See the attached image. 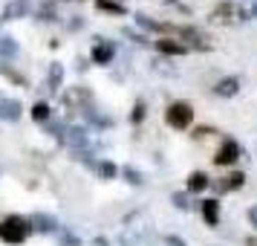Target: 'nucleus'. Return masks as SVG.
Listing matches in <instances>:
<instances>
[{
    "label": "nucleus",
    "instance_id": "1",
    "mask_svg": "<svg viewBox=\"0 0 257 246\" xmlns=\"http://www.w3.org/2000/svg\"><path fill=\"white\" fill-rule=\"evenodd\" d=\"M32 234V220L29 217H21V214H9L6 220L0 223V240L6 243H24L26 237Z\"/></svg>",
    "mask_w": 257,
    "mask_h": 246
},
{
    "label": "nucleus",
    "instance_id": "2",
    "mask_svg": "<svg viewBox=\"0 0 257 246\" xmlns=\"http://www.w3.org/2000/svg\"><path fill=\"white\" fill-rule=\"evenodd\" d=\"M165 122H168V128H174V130H185L194 122V107H191V102H171L168 110H165Z\"/></svg>",
    "mask_w": 257,
    "mask_h": 246
},
{
    "label": "nucleus",
    "instance_id": "3",
    "mask_svg": "<svg viewBox=\"0 0 257 246\" xmlns=\"http://www.w3.org/2000/svg\"><path fill=\"white\" fill-rule=\"evenodd\" d=\"M90 102H93V90L90 87H70L64 93V105L72 107V110H87Z\"/></svg>",
    "mask_w": 257,
    "mask_h": 246
},
{
    "label": "nucleus",
    "instance_id": "4",
    "mask_svg": "<svg viewBox=\"0 0 257 246\" xmlns=\"http://www.w3.org/2000/svg\"><path fill=\"white\" fill-rule=\"evenodd\" d=\"M174 35H179V41L188 47H197V49H208V38H205V32L202 29H197V26H176Z\"/></svg>",
    "mask_w": 257,
    "mask_h": 246
},
{
    "label": "nucleus",
    "instance_id": "5",
    "mask_svg": "<svg viewBox=\"0 0 257 246\" xmlns=\"http://www.w3.org/2000/svg\"><path fill=\"white\" fill-rule=\"evenodd\" d=\"M240 145H237V142L234 139H225L220 145V151L214 153V165H220V168H225V165H234L237 162V159H240Z\"/></svg>",
    "mask_w": 257,
    "mask_h": 246
},
{
    "label": "nucleus",
    "instance_id": "6",
    "mask_svg": "<svg viewBox=\"0 0 257 246\" xmlns=\"http://www.w3.org/2000/svg\"><path fill=\"white\" fill-rule=\"evenodd\" d=\"M64 142L81 153L84 148L90 145V133H87V128H81V125H67V130H64Z\"/></svg>",
    "mask_w": 257,
    "mask_h": 246
},
{
    "label": "nucleus",
    "instance_id": "7",
    "mask_svg": "<svg viewBox=\"0 0 257 246\" xmlns=\"http://www.w3.org/2000/svg\"><path fill=\"white\" fill-rule=\"evenodd\" d=\"M32 12V0H9L3 9V21H21Z\"/></svg>",
    "mask_w": 257,
    "mask_h": 246
},
{
    "label": "nucleus",
    "instance_id": "8",
    "mask_svg": "<svg viewBox=\"0 0 257 246\" xmlns=\"http://www.w3.org/2000/svg\"><path fill=\"white\" fill-rule=\"evenodd\" d=\"M116 55V47L113 41H104V38H95V47H93V61L95 64H110Z\"/></svg>",
    "mask_w": 257,
    "mask_h": 246
},
{
    "label": "nucleus",
    "instance_id": "9",
    "mask_svg": "<svg viewBox=\"0 0 257 246\" xmlns=\"http://www.w3.org/2000/svg\"><path fill=\"white\" fill-rule=\"evenodd\" d=\"M24 107L18 99H0V122H18Z\"/></svg>",
    "mask_w": 257,
    "mask_h": 246
},
{
    "label": "nucleus",
    "instance_id": "10",
    "mask_svg": "<svg viewBox=\"0 0 257 246\" xmlns=\"http://www.w3.org/2000/svg\"><path fill=\"white\" fill-rule=\"evenodd\" d=\"M156 49H159V55H185L188 44L176 41V38H159L156 41Z\"/></svg>",
    "mask_w": 257,
    "mask_h": 246
},
{
    "label": "nucleus",
    "instance_id": "11",
    "mask_svg": "<svg viewBox=\"0 0 257 246\" xmlns=\"http://www.w3.org/2000/svg\"><path fill=\"white\" fill-rule=\"evenodd\" d=\"M29 220H32V229H38V232H47V234L58 232V220H55L52 214H44V211H38V214H32Z\"/></svg>",
    "mask_w": 257,
    "mask_h": 246
},
{
    "label": "nucleus",
    "instance_id": "12",
    "mask_svg": "<svg viewBox=\"0 0 257 246\" xmlns=\"http://www.w3.org/2000/svg\"><path fill=\"white\" fill-rule=\"evenodd\" d=\"M237 90H240V78H237V75L220 78V81L214 84V93L222 96V99H231V96H237Z\"/></svg>",
    "mask_w": 257,
    "mask_h": 246
},
{
    "label": "nucleus",
    "instance_id": "13",
    "mask_svg": "<svg viewBox=\"0 0 257 246\" xmlns=\"http://www.w3.org/2000/svg\"><path fill=\"white\" fill-rule=\"evenodd\" d=\"M243 186H245V174L243 171H231L222 183H214L217 191H237V188H243Z\"/></svg>",
    "mask_w": 257,
    "mask_h": 246
},
{
    "label": "nucleus",
    "instance_id": "14",
    "mask_svg": "<svg viewBox=\"0 0 257 246\" xmlns=\"http://www.w3.org/2000/svg\"><path fill=\"white\" fill-rule=\"evenodd\" d=\"M211 186V177L205 171H194V174L188 177V191L191 194H199V191H205Z\"/></svg>",
    "mask_w": 257,
    "mask_h": 246
},
{
    "label": "nucleus",
    "instance_id": "15",
    "mask_svg": "<svg viewBox=\"0 0 257 246\" xmlns=\"http://www.w3.org/2000/svg\"><path fill=\"white\" fill-rule=\"evenodd\" d=\"M199 209H202V217H205L208 226H217V223H220V203H217V200H202Z\"/></svg>",
    "mask_w": 257,
    "mask_h": 246
},
{
    "label": "nucleus",
    "instance_id": "16",
    "mask_svg": "<svg viewBox=\"0 0 257 246\" xmlns=\"http://www.w3.org/2000/svg\"><path fill=\"white\" fill-rule=\"evenodd\" d=\"M208 21L211 24H228V21H234V6L231 3H220V6L211 12Z\"/></svg>",
    "mask_w": 257,
    "mask_h": 246
},
{
    "label": "nucleus",
    "instance_id": "17",
    "mask_svg": "<svg viewBox=\"0 0 257 246\" xmlns=\"http://www.w3.org/2000/svg\"><path fill=\"white\" fill-rule=\"evenodd\" d=\"M61 81H64V67H61L58 61L49 67V78H47V90L49 93H58L61 90Z\"/></svg>",
    "mask_w": 257,
    "mask_h": 246
},
{
    "label": "nucleus",
    "instance_id": "18",
    "mask_svg": "<svg viewBox=\"0 0 257 246\" xmlns=\"http://www.w3.org/2000/svg\"><path fill=\"white\" fill-rule=\"evenodd\" d=\"M84 116H87V122L95 125V128H110V125H113V119L104 116V113H98L95 107H87V110H84Z\"/></svg>",
    "mask_w": 257,
    "mask_h": 246
},
{
    "label": "nucleus",
    "instance_id": "19",
    "mask_svg": "<svg viewBox=\"0 0 257 246\" xmlns=\"http://www.w3.org/2000/svg\"><path fill=\"white\" fill-rule=\"evenodd\" d=\"M15 55H18V41L3 35L0 38V58H15Z\"/></svg>",
    "mask_w": 257,
    "mask_h": 246
},
{
    "label": "nucleus",
    "instance_id": "20",
    "mask_svg": "<svg viewBox=\"0 0 257 246\" xmlns=\"http://www.w3.org/2000/svg\"><path fill=\"white\" fill-rule=\"evenodd\" d=\"M95 6L101 9V12H110V15H124V3H118V0H95Z\"/></svg>",
    "mask_w": 257,
    "mask_h": 246
},
{
    "label": "nucleus",
    "instance_id": "21",
    "mask_svg": "<svg viewBox=\"0 0 257 246\" xmlns=\"http://www.w3.org/2000/svg\"><path fill=\"white\" fill-rule=\"evenodd\" d=\"M136 24H139L142 29H148V32H165V24H156L148 15H136Z\"/></svg>",
    "mask_w": 257,
    "mask_h": 246
},
{
    "label": "nucleus",
    "instance_id": "22",
    "mask_svg": "<svg viewBox=\"0 0 257 246\" xmlns=\"http://www.w3.org/2000/svg\"><path fill=\"white\" fill-rule=\"evenodd\" d=\"M32 119L41 122V125L49 122V105H47V102H35V107H32Z\"/></svg>",
    "mask_w": 257,
    "mask_h": 246
},
{
    "label": "nucleus",
    "instance_id": "23",
    "mask_svg": "<svg viewBox=\"0 0 257 246\" xmlns=\"http://www.w3.org/2000/svg\"><path fill=\"white\" fill-rule=\"evenodd\" d=\"M121 174H124V180H127L130 186H142V183H145V180H142V171H136L133 165H124Z\"/></svg>",
    "mask_w": 257,
    "mask_h": 246
},
{
    "label": "nucleus",
    "instance_id": "24",
    "mask_svg": "<svg viewBox=\"0 0 257 246\" xmlns=\"http://www.w3.org/2000/svg\"><path fill=\"white\" fill-rule=\"evenodd\" d=\"M38 21H47V24H55V21H58V15H55V6H52V3H47V6H41V9H38Z\"/></svg>",
    "mask_w": 257,
    "mask_h": 246
},
{
    "label": "nucleus",
    "instance_id": "25",
    "mask_svg": "<svg viewBox=\"0 0 257 246\" xmlns=\"http://www.w3.org/2000/svg\"><path fill=\"white\" fill-rule=\"evenodd\" d=\"M145 110H148L145 102H136L133 110H130V122H133V125H142V122H145Z\"/></svg>",
    "mask_w": 257,
    "mask_h": 246
},
{
    "label": "nucleus",
    "instance_id": "26",
    "mask_svg": "<svg viewBox=\"0 0 257 246\" xmlns=\"http://www.w3.org/2000/svg\"><path fill=\"white\" fill-rule=\"evenodd\" d=\"M98 174L104 177V180H116L118 177V168L113 162H98Z\"/></svg>",
    "mask_w": 257,
    "mask_h": 246
},
{
    "label": "nucleus",
    "instance_id": "27",
    "mask_svg": "<svg viewBox=\"0 0 257 246\" xmlns=\"http://www.w3.org/2000/svg\"><path fill=\"white\" fill-rule=\"evenodd\" d=\"M121 35L130 38V41H133V44H139V47H145V44H148V38L142 35V32H136V29H130V26H124V29H121Z\"/></svg>",
    "mask_w": 257,
    "mask_h": 246
},
{
    "label": "nucleus",
    "instance_id": "28",
    "mask_svg": "<svg viewBox=\"0 0 257 246\" xmlns=\"http://www.w3.org/2000/svg\"><path fill=\"white\" fill-rule=\"evenodd\" d=\"M171 203H174L176 209H182V211H188V209H191V200H188V194H182V191H176V194H171Z\"/></svg>",
    "mask_w": 257,
    "mask_h": 246
},
{
    "label": "nucleus",
    "instance_id": "29",
    "mask_svg": "<svg viewBox=\"0 0 257 246\" xmlns=\"http://www.w3.org/2000/svg\"><path fill=\"white\" fill-rule=\"evenodd\" d=\"M61 246H81V240L72 232H67V234H61Z\"/></svg>",
    "mask_w": 257,
    "mask_h": 246
},
{
    "label": "nucleus",
    "instance_id": "30",
    "mask_svg": "<svg viewBox=\"0 0 257 246\" xmlns=\"http://www.w3.org/2000/svg\"><path fill=\"white\" fill-rule=\"evenodd\" d=\"M240 18H243V21H251V18H257V3H251V6L240 9Z\"/></svg>",
    "mask_w": 257,
    "mask_h": 246
},
{
    "label": "nucleus",
    "instance_id": "31",
    "mask_svg": "<svg viewBox=\"0 0 257 246\" xmlns=\"http://www.w3.org/2000/svg\"><path fill=\"white\" fill-rule=\"evenodd\" d=\"M211 133H217L214 128H208V125H202V128L194 130V139H205V136H211Z\"/></svg>",
    "mask_w": 257,
    "mask_h": 246
},
{
    "label": "nucleus",
    "instance_id": "32",
    "mask_svg": "<svg viewBox=\"0 0 257 246\" xmlns=\"http://www.w3.org/2000/svg\"><path fill=\"white\" fill-rule=\"evenodd\" d=\"M165 246H185V240L179 234H165Z\"/></svg>",
    "mask_w": 257,
    "mask_h": 246
},
{
    "label": "nucleus",
    "instance_id": "33",
    "mask_svg": "<svg viewBox=\"0 0 257 246\" xmlns=\"http://www.w3.org/2000/svg\"><path fill=\"white\" fill-rule=\"evenodd\" d=\"M90 246H110V240H107V237H101V234H98V237H93V240H90Z\"/></svg>",
    "mask_w": 257,
    "mask_h": 246
},
{
    "label": "nucleus",
    "instance_id": "34",
    "mask_svg": "<svg viewBox=\"0 0 257 246\" xmlns=\"http://www.w3.org/2000/svg\"><path fill=\"white\" fill-rule=\"evenodd\" d=\"M248 223H251V226H257V206H251V209H248Z\"/></svg>",
    "mask_w": 257,
    "mask_h": 246
},
{
    "label": "nucleus",
    "instance_id": "35",
    "mask_svg": "<svg viewBox=\"0 0 257 246\" xmlns=\"http://www.w3.org/2000/svg\"><path fill=\"white\" fill-rule=\"evenodd\" d=\"M118 246H133V240H130L127 234H121V240H118Z\"/></svg>",
    "mask_w": 257,
    "mask_h": 246
},
{
    "label": "nucleus",
    "instance_id": "36",
    "mask_svg": "<svg viewBox=\"0 0 257 246\" xmlns=\"http://www.w3.org/2000/svg\"><path fill=\"white\" fill-rule=\"evenodd\" d=\"M245 246H257V237H245Z\"/></svg>",
    "mask_w": 257,
    "mask_h": 246
},
{
    "label": "nucleus",
    "instance_id": "37",
    "mask_svg": "<svg viewBox=\"0 0 257 246\" xmlns=\"http://www.w3.org/2000/svg\"><path fill=\"white\" fill-rule=\"evenodd\" d=\"M70 3H84V0H70Z\"/></svg>",
    "mask_w": 257,
    "mask_h": 246
},
{
    "label": "nucleus",
    "instance_id": "38",
    "mask_svg": "<svg viewBox=\"0 0 257 246\" xmlns=\"http://www.w3.org/2000/svg\"><path fill=\"white\" fill-rule=\"evenodd\" d=\"M168 3H176V0H168Z\"/></svg>",
    "mask_w": 257,
    "mask_h": 246
}]
</instances>
